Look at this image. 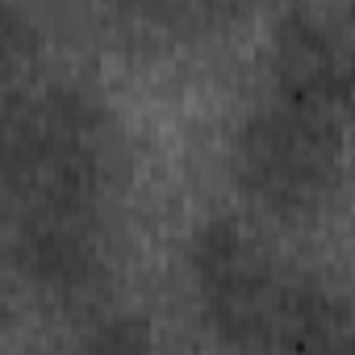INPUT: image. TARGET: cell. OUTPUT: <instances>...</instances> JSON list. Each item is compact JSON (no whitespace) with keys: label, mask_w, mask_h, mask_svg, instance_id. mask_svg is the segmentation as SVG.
I'll use <instances>...</instances> for the list:
<instances>
[{"label":"cell","mask_w":355,"mask_h":355,"mask_svg":"<svg viewBox=\"0 0 355 355\" xmlns=\"http://www.w3.org/2000/svg\"><path fill=\"white\" fill-rule=\"evenodd\" d=\"M197 309L226 355H284L288 309L301 268L280 259L234 218H209L189 239Z\"/></svg>","instance_id":"2"},{"label":"cell","mask_w":355,"mask_h":355,"mask_svg":"<svg viewBox=\"0 0 355 355\" xmlns=\"http://www.w3.org/2000/svg\"><path fill=\"white\" fill-rule=\"evenodd\" d=\"M117 171V130L96 92L76 80L9 88L5 193L13 214L101 218Z\"/></svg>","instance_id":"1"},{"label":"cell","mask_w":355,"mask_h":355,"mask_svg":"<svg viewBox=\"0 0 355 355\" xmlns=\"http://www.w3.org/2000/svg\"><path fill=\"white\" fill-rule=\"evenodd\" d=\"M76 355H159L155 330L142 313H101L84 326Z\"/></svg>","instance_id":"6"},{"label":"cell","mask_w":355,"mask_h":355,"mask_svg":"<svg viewBox=\"0 0 355 355\" xmlns=\"http://www.w3.org/2000/svg\"><path fill=\"white\" fill-rule=\"evenodd\" d=\"M276 96L343 121L355 117V9H284L272 26Z\"/></svg>","instance_id":"4"},{"label":"cell","mask_w":355,"mask_h":355,"mask_svg":"<svg viewBox=\"0 0 355 355\" xmlns=\"http://www.w3.org/2000/svg\"><path fill=\"white\" fill-rule=\"evenodd\" d=\"M234 180L251 205L280 222L313 218L343 180L338 121L284 96L255 105L234 130Z\"/></svg>","instance_id":"3"},{"label":"cell","mask_w":355,"mask_h":355,"mask_svg":"<svg viewBox=\"0 0 355 355\" xmlns=\"http://www.w3.org/2000/svg\"><path fill=\"white\" fill-rule=\"evenodd\" d=\"M9 251L26 284L55 305H88L109 280V243L101 218L13 214Z\"/></svg>","instance_id":"5"}]
</instances>
